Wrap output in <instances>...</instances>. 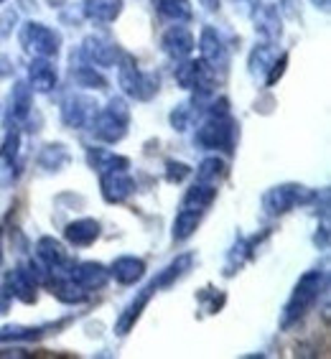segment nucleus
I'll use <instances>...</instances> for the list:
<instances>
[{
  "mask_svg": "<svg viewBox=\"0 0 331 359\" xmlns=\"http://www.w3.org/2000/svg\"><path fill=\"white\" fill-rule=\"evenodd\" d=\"M194 143L204 151H235V125L229 115H209L194 133Z\"/></svg>",
  "mask_w": 331,
  "mask_h": 359,
  "instance_id": "4",
  "label": "nucleus"
},
{
  "mask_svg": "<svg viewBox=\"0 0 331 359\" xmlns=\"http://www.w3.org/2000/svg\"><path fill=\"white\" fill-rule=\"evenodd\" d=\"M8 112H11V120L13 123H23V120L31 118V107H34V102H31V87H28L26 82H18L11 90V100H8Z\"/></svg>",
  "mask_w": 331,
  "mask_h": 359,
  "instance_id": "25",
  "label": "nucleus"
},
{
  "mask_svg": "<svg viewBox=\"0 0 331 359\" xmlns=\"http://www.w3.org/2000/svg\"><path fill=\"white\" fill-rule=\"evenodd\" d=\"M276 48H273V43H260V46H255V51L250 54V74L255 76H265L270 69V64L276 62Z\"/></svg>",
  "mask_w": 331,
  "mask_h": 359,
  "instance_id": "31",
  "label": "nucleus"
},
{
  "mask_svg": "<svg viewBox=\"0 0 331 359\" xmlns=\"http://www.w3.org/2000/svg\"><path fill=\"white\" fill-rule=\"evenodd\" d=\"M235 8H240L242 15H252V11L257 8V0H235Z\"/></svg>",
  "mask_w": 331,
  "mask_h": 359,
  "instance_id": "38",
  "label": "nucleus"
},
{
  "mask_svg": "<svg viewBox=\"0 0 331 359\" xmlns=\"http://www.w3.org/2000/svg\"><path fill=\"white\" fill-rule=\"evenodd\" d=\"M18 148H21V133L11 128L3 145H0V161H18Z\"/></svg>",
  "mask_w": 331,
  "mask_h": 359,
  "instance_id": "33",
  "label": "nucleus"
},
{
  "mask_svg": "<svg viewBox=\"0 0 331 359\" xmlns=\"http://www.w3.org/2000/svg\"><path fill=\"white\" fill-rule=\"evenodd\" d=\"M158 290H161L158 280L153 278L151 283L145 285V288L140 290L138 296H135V298H133V301H130V304L125 306V311L120 313L118 324H115V334H120V337H123V334L130 332L133 326H135V321H138V318H140V313H143V309H145V306H148V301H151V298H153V293H158Z\"/></svg>",
  "mask_w": 331,
  "mask_h": 359,
  "instance_id": "12",
  "label": "nucleus"
},
{
  "mask_svg": "<svg viewBox=\"0 0 331 359\" xmlns=\"http://www.w3.org/2000/svg\"><path fill=\"white\" fill-rule=\"evenodd\" d=\"M199 3L207 8V11H217V8H219V0H199Z\"/></svg>",
  "mask_w": 331,
  "mask_h": 359,
  "instance_id": "40",
  "label": "nucleus"
},
{
  "mask_svg": "<svg viewBox=\"0 0 331 359\" xmlns=\"http://www.w3.org/2000/svg\"><path fill=\"white\" fill-rule=\"evenodd\" d=\"M21 46L26 48L28 54L51 59V56H56L59 48H62V36H59V31L46 26V23L28 21V23H23V28H21Z\"/></svg>",
  "mask_w": 331,
  "mask_h": 359,
  "instance_id": "5",
  "label": "nucleus"
},
{
  "mask_svg": "<svg viewBox=\"0 0 331 359\" xmlns=\"http://www.w3.org/2000/svg\"><path fill=\"white\" fill-rule=\"evenodd\" d=\"M173 76H176V82H179V87H184V90H194L199 97H207L212 95L214 90V72L209 69L207 64L201 62H184L176 67V72H173Z\"/></svg>",
  "mask_w": 331,
  "mask_h": 359,
  "instance_id": "7",
  "label": "nucleus"
},
{
  "mask_svg": "<svg viewBox=\"0 0 331 359\" xmlns=\"http://www.w3.org/2000/svg\"><path fill=\"white\" fill-rule=\"evenodd\" d=\"M100 189H102V199L107 204H123L135 191V181L130 179L128 171H107L100 173Z\"/></svg>",
  "mask_w": 331,
  "mask_h": 359,
  "instance_id": "11",
  "label": "nucleus"
},
{
  "mask_svg": "<svg viewBox=\"0 0 331 359\" xmlns=\"http://www.w3.org/2000/svg\"><path fill=\"white\" fill-rule=\"evenodd\" d=\"M257 245H260V240H257V237H250V240H240V242H237L235 248L229 250L227 265H224V276H235L237 270L248 263L250 257L255 255Z\"/></svg>",
  "mask_w": 331,
  "mask_h": 359,
  "instance_id": "26",
  "label": "nucleus"
},
{
  "mask_svg": "<svg viewBox=\"0 0 331 359\" xmlns=\"http://www.w3.org/2000/svg\"><path fill=\"white\" fill-rule=\"evenodd\" d=\"M278 11H281L285 18L298 21V18H301V0H278Z\"/></svg>",
  "mask_w": 331,
  "mask_h": 359,
  "instance_id": "37",
  "label": "nucleus"
},
{
  "mask_svg": "<svg viewBox=\"0 0 331 359\" xmlns=\"http://www.w3.org/2000/svg\"><path fill=\"white\" fill-rule=\"evenodd\" d=\"M0 3H3V0H0Z\"/></svg>",
  "mask_w": 331,
  "mask_h": 359,
  "instance_id": "44",
  "label": "nucleus"
},
{
  "mask_svg": "<svg viewBox=\"0 0 331 359\" xmlns=\"http://www.w3.org/2000/svg\"><path fill=\"white\" fill-rule=\"evenodd\" d=\"M46 3H48V6H54V8H62L67 0H46Z\"/></svg>",
  "mask_w": 331,
  "mask_h": 359,
  "instance_id": "42",
  "label": "nucleus"
},
{
  "mask_svg": "<svg viewBox=\"0 0 331 359\" xmlns=\"http://www.w3.org/2000/svg\"><path fill=\"white\" fill-rule=\"evenodd\" d=\"M87 163H90V168H95L97 173L128 171V168H130V161L115 151H107V148H87Z\"/></svg>",
  "mask_w": 331,
  "mask_h": 359,
  "instance_id": "19",
  "label": "nucleus"
},
{
  "mask_svg": "<svg viewBox=\"0 0 331 359\" xmlns=\"http://www.w3.org/2000/svg\"><path fill=\"white\" fill-rule=\"evenodd\" d=\"M199 222H201V215H196V212H187V209H179V215H176V219H173V240L187 242L189 237L196 232Z\"/></svg>",
  "mask_w": 331,
  "mask_h": 359,
  "instance_id": "30",
  "label": "nucleus"
},
{
  "mask_svg": "<svg viewBox=\"0 0 331 359\" xmlns=\"http://www.w3.org/2000/svg\"><path fill=\"white\" fill-rule=\"evenodd\" d=\"M123 13V0H84L82 15L90 18L92 23H112L118 21V15Z\"/></svg>",
  "mask_w": 331,
  "mask_h": 359,
  "instance_id": "17",
  "label": "nucleus"
},
{
  "mask_svg": "<svg viewBox=\"0 0 331 359\" xmlns=\"http://www.w3.org/2000/svg\"><path fill=\"white\" fill-rule=\"evenodd\" d=\"M224 173H227V163L222 158H217V156H209L196 168V181H204V184H214L217 187L224 179Z\"/></svg>",
  "mask_w": 331,
  "mask_h": 359,
  "instance_id": "29",
  "label": "nucleus"
},
{
  "mask_svg": "<svg viewBox=\"0 0 331 359\" xmlns=\"http://www.w3.org/2000/svg\"><path fill=\"white\" fill-rule=\"evenodd\" d=\"M199 51H201V62L207 64L209 69L217 74H224L229 67V48L227 43H224V39H222L217 31H214L212 26H204V31H201L199 36Z\"/></svg>",
  "mask_w": 331,
  "mask_h": 359,
  "instance_id": "8",
  "label": "nucleus"
},
{
  "mask_svg": "<svg viewBox=\"0 0 331 359\" xmlns=\"http://www.w3.org/2000/svg\"><path fill=\"white\" fill-rule=\"evenodd\" d=\"M11 59H8V56H0V76H8L11 74Z\"/></svg>",
  "mask_w": 331,
  "mask_h": 359,
  "instance_id": "39",
  "label": "nucleus"
},
{
  "mask_svg": "<svg viewBox=\"0 0 331 359\" xmlns=\"http://www.w3.org/2000/svg\"><path fill=\"white\" fill-rule=\"evenodd\" d=\"M69 151H67V145L64 143H48L41 148V153H39V158H36V163H39V168H43V171L54 173V171H62V168L69 166Z\"/></svg>",
  "mask_w": 331,
  "mask_h": 359,
  "instance_id": "24",
  "label": "nucleus"
},
{
  "mask_svg": "<svg viewBox=\"0 0 331 359\" xmlns=\"http://www.w3.org/2000/svg\"><path fill=\"white\" fill-rule=\"evenodd\" d=\"M48 285H51V296H54L56 301H62V304L76 306V304H82V301H87V290L76 283L72 276H56V278H51Z\"/></svg>",
  "mask_w": 331,
  "mask_h": 359,
  "instance_id": "23",
  "label": "nucleus"
},
{
  "mask_svg": "<svg viewBox=\"0 0 331 359\" xmlns=\"http://www.w3.org/2000/svg\"><path fill=\"white\" fill-rule=\"evenodd\" d=\"M191 176V168L181 161H166V181L168 184H181L184 179Z\"/></svg>",
  "mask_w": 331,
  "mask_h": 359,
  "instance_id": "34",
  "label": "nucleus"
},
{
  "mask_svg": "<svg viewBox=\"0 0 331 359\" xmlns=\"http://www.w3.org/2000/svg\"><path fill=\"white\" fill-rule=\"evenodd\" d=\"M118 82L125 95L138 100V102H148L158 92V79L140 69L138 64L133 62V56H120L118 59Z\"/></svg>",
  "mask_w": 331,
  "mask_h": 359,
  "instance_id": "3",
  "label": "nucleus"
},
{
  "mask_svg": "<svg viewBox=\"0 0 331 359\" xmlns=\"http://www.w3.org/2000/svg\"><path fill=\"white\" fill-rule=\"evenodd\" d=\"M36 288L39 285L28 278V273L23 268H15L13 273H8L6 276V290L11 298H18L21 304H36Z\"/></svg>",
  "mask_w": 331,
  "mask_h": 359,
  "instance_id": "21",
  "label": "nucleus"
},
{
  "mask_svg": "<svg viewBox=\"0 0 331 359\" xmlns=\"http://www.w3.org/2000/svg\"><path fill=\"white\" fill-rule=\"evenodd\" d=\"M217 199V187L214 184H204V181H196L181 199V209L187 212H196V215H204L212 201Z\"/></svg>",
  "mask_w": 331,
  "mask_h": 359,
  "instance_id": "18",
  "label": "nucleus"
},
{
  "mask_svg": "<svg viewBox=\"0 0 331 359\" xmlns=\"http://www.w3.org/2000/svg\"><path fill=\"white\" fill-rule=\"evenodd\" d=\"M285 64H288V54H281V56H276V62L270 64V69H268V74H265V84L268 87H273V84L283 76V72H285Z\"/></svg>",
  "mask_w": 331,
  "mask_h": 359,
  "instance_id": "36",
  "label": "nucleus"
},
{
  "mask_svg": "<svg viewBox=\"0 0 331 359\" xmlns=\"http://www.w3.org/2000/svg\"><path fill=\"white\" fill-rule=\"evenodd\" d=\"M161 46H163V51L171 56V59H187V56L194 51V36L189 28L176 23V26H171L163 34Z\"/></svg>",
  "mask_w": 331,
  "mask_h": 359,
  "instance_id": "16",
  "label": "nucleus"
},
{
  "mask_svg": "<svg viewBox=\"0 0 331 359\" xmlns=\"http://www.w3.org/2000/svg\"><path fill=\"white\" fill-rule=\"evenodd\" d=\"M324 288H326L324 270H309V273H304L301 280L296 283V288H293V293H290L288 304H285L281 326L290 329L293 324H298V321L313 309V304L318 301V296H321Z\"/></svg>",
  "mask_w": 331,
  "mask_h": 359,
  "instance_id": "1",
  "label": "nucleus"
},
{
  "mask_svg": "<svg viewBox=\"0 0 331 359\" xmlns=\"http://www.w3.org/2000/svg\"><path fill=\"white\" fill-rule=\"evenodd\" d=\"M143 276H145V263L135 255H120L118 260L110 265V278H115L120 285L138 283Z\"/></svg>",
  "mask_w": 331,
  "mask_h": 359,
  "instance_id": "20",
  "label": "nucleus"
},
{
  "mask_svg": "<svg viewBox=\"0 0 331 359\" xmlns=\"http://www.w3.org/2000/svg\"><path fill=\"white\" fill-rule=\"evenodd\" d=\"M309 199L311 191L301 184H281V187H273L262 194V209L268 217H283Z\"/></svg>",
  "mask_w": 331,
  "mask_h": 359,
  "instance_id": "6",
  "label": "nucleus"
},
{
  "mask_svg": "<svg viewBox=\"0 0 331 359\" xmlns=\"http://www.w3.org/2000/svg\"><path fill=\"white\" fill-rule=\"evenodd\" d=\"M72 278L87 293H92V290H102L110 283V268H104L102 263H79L76 268H72Z\"/></svg>",
  "mask_w": 331,
  "mask_h": 359,
  "instance_id": "15",
  "label": "nucleus"
},
{
  "mask_svg": "<svg viewBox=\"0 0 331 359\" xmlns=\"http://www.w3.org/2000/svg\"><path fill=\"white\" fill-rule=\"evenodd\" d=\"M59 82V74H56V67L51 59H43V56H34V62L28 64V87L31 92H51Z\"/></svg>",
  "mask_w": 331,
  "mask_h": 359,
  "instance_id": "14",
  "label": "nucleus"
},
{
  "mask_svg": "<svg viewBox=\"0 0 331 359\" xmlns=\"http://www.w3.org/2000/svg\"><path fill=\"white\" fill-rule=\"evenodd\" d=\"M97 112V104L92 102L87 95H79V92H72V95L64 97L62 102V123L72 130H79L84 125H90L92 118Z\"/></svg>",
  "mask_w": 331,
  "mask_h": 359,
  "instance_id": "10",
  "label": "nucleus"
},
{
  "mask_svg": "<svg viewBox=\"0 0 331 359\" xmlns=\"http://www.w3.org/2000/svg\"><path fill=\"white\" fill-rule=\"evenodd\" d=\"M194 120V110H191V104H179L176 110L171 112V125H173V130H179L184 133L191 125Z\"/></svg>",
  "mask_w": 331,
  "mask_h": 359,
  "instance_id": "35",
  "label": "nucleus"
},
{
  "mask_svg": "<svg viewBox=\"0 0 331 359\" xmlns=\"http://www.w3.org/2000/svg\"><path fill=\"white\" fill-rule=\"evenodd\" d=\"M82 56L84 62L92 64V67H100V69H107V67H115L120 59V46L107 36H87L82 43Z\"/></svg>",
  "mask_w": 331,
  "mask_h": 359,
  "instance_id": "9",
  "label": "nucleus"
},
{
  "mask_svg": "<svg viewBox=\"0 0 331 359\" xmlns=\"http://www.w3.org/2000/svg\"><path fill=\"white\" fill-rule=\"evenodd\" d=\"M316 8H321V11H329V0H311Z\"/></svg>",
  "mask_w": 331,
  "mask_h": 359,
  "instance_id": "41",
  "label": "nucleus"
},
{
  "mask_svg": "<svg viewBox=\"0 0 331 359\" xmlns=\"http://www.w3.org/2000/svg\"><path fill=\"white\" fill-rule=\"evenodd\" d=\"M252 18H255V31L262 36L265 43H276L281 41L283 36V26H281V11L273 3H262L252 11Z\"/></svg>",
  "mask_w": 331,
  "mask_h": 359,
  "instance_id": "13",
  "label": "nucleus"
},
{
  "mask_svg": "<svg viewBox=\"0 0 331 359\" xmlns=\"http://www.w3.org/2000/svg\"><path fill=\"white\" fill-rule=\"evenodd\" d=\"M48 326H6L0 329V341H28V339H39Z\"/></svg>",
  "mask_w": 331,
  "mask_h": 359,
  "instance_id": "32",
  "label": "nucleus"
},
{
  "mask_svg": "<svg viewBox=\"0 0 331 359\" xmlns=\"http://www.w3.org/2000/svg\"><path fill=\"white\" fill-rule=\"evenodd\" d=\"M0 260H3V242H0Z\"/></svg>",
  "mask_w": 331,
  "mask_h": 359,
  "instance_id": "43",
  "label": "nucleus"
},
{
  "mask_svg": "<svg viewBox=\"0 0 331 359\" xmlns=\"http://www.w3.org/2000/svg\"><path fill=\"white\" fill-rule=\"evenodd\" d=\"M97 237H100V222L97 219H76L64 229V240L69 242L72 248H90Z\"/></svg>",
  "mask_w": 331,
  "mask_h": 359,
  "instance_id": "22",
  "label": "nucleus"
},
{
  "mask_svg": "<svg viewBox=\"0 0 331 359\" xmlns=\"http://www.w3.org/2000/svg\"><path fill=\"white\" fill-rule=\"evenodd\" d=\"M72 79L76 82V87H84V90H102L104 76L92 67V64H76L72 67Z\"/></svg>",
  "mask_w": 331,
  "mask_h": 359,
  "instance_id": "28",
  "label": "nucleus"
},
{
  "mask_svg": "<svg viewBox=\"0 0 331 359\" xmlns=\"http://www.w3.org/2000/svg\"><path fill=\"white\" fill-rule=\"evenodd\" d=\"M156 11L161 18L173 23H187L191 21V6L189 0H156Z\"/></svg>",
  "mask_w": 331,
  "mask_h": 359,
  "instance_id": "27",
  "label": "nucleus"
},
{
  "mask_svg": "<svg viewBox=\"0 0 331 359\" xmlns=\"http://www.w3.org/2000/svg\"><path fill=\"white\" fill-rule=\"evenodd\" d=\"M128 125H130V107L125 104V100L112 97L102 110L95 112L90 130L102 143H120L128 135Z\"/></svg>",
  "mask_w": 331,
  "mask_h": 359,
  "instance_id": "2",
  "label": "nucleus"
}]
</instances>
